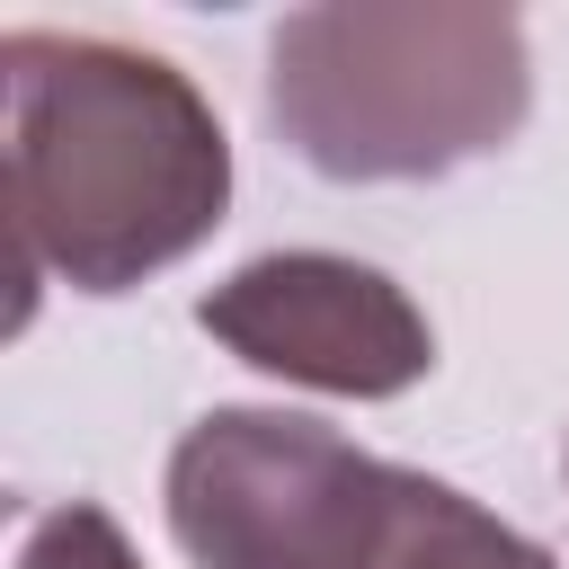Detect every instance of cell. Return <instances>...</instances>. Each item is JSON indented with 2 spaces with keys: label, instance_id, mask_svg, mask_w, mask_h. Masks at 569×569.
<instances>
[{
  "label": "cell",
  "instance_id": "obj_1",
  "mask_svg": "<svg viewBox=\"0 0 569 569\" xmlns=\"http://www.w3.org/2000/svg\"><path fill=\"white\" fill-rule=\"evenodd\" d=\"M0 204L18 284L133 293L213 240L231 133L178 62L18 27L0 36Z\"/></svg>",
  "mask_w": 569,
  "mask_h": 569
},
{
  "label": "cell",
  "instance_id": "obj_2",
  "mask_svg": "<svg viewBox=\"0 0 569 569\" xmlns=\"http://www.w3.org/2000/svg\"><path fill=\"white\" fill-rule=\"evenodd\" d=\"M533 116L525 18L489 0H338L293 9L267 44L276 142L338 178H445Z\"/></svg>",
  "mask_w": 569,
  "mask_h": 569
},
{
  "label": "cell",
  "instance_id": "obj_3",
  "mask_svg": "<svg viewBox=\"0 0 569 569\" xmlns=\"http://www.w3.org/2000/svg\"><path fill=\"white\" fill-rule=\"evenodd\" d=\"M418 471L302 409H204L169 453V533L196 569H382Z\"/></svg>",
  "mask_w": 569,
  "mask_h": 569
},
{
  "label": "cell",
  "instance_id": "obj_4",
  "mask_svg": "<svg viewBox=\"0 0 569 569\" xmlns=\"http://www.w3.org/2000/svg\"><path fill=\"white\" fill-rule=\"evenodd\" d=\"M196 329L240 365L302 391H338V400H400L409 382L436 373L427 311L382 267L338 249H267L231 267L196 302Z\"/></svg>",
  "mask_w": 569,
  "mask_h": 569
},
{
  "label": "cell",
  "instance_id": "obj_5",
  "mask_svg": "<svg viewBox=\"0 0 569 569\" xmlns=\"http://www.w3.org/2000/svg\"><path fill=\"white\" fill-rule=\"evenodd\" d=\"M382 569H560L533 533H516L507 516H489L480 498H462L453 480H427L418 471V498H409V525L391 542Z\"/></svg>",
  "mask_w": 569,
  "mask_h": 569
},
{
  "label": "cell",
  "instance_id": "obj_6",
  "mask_svg": "<svg viewBox=\"0 0 569 569\" xmlns=\"http://www.w3.org/2000/svg\"><path fill=\"white\" fill-rule=\"evenodd\" d=\"M18 569H142V551L124 542V525L98 498H62V507H44L27 525Z\"/></svg>",
  "mask_w": 569,
  "mask_h": 569
},
{
  "label": "cell",
  "instance_id": "obj_7",
  "mask_svg": "<svg viewBox=\"0 0 569 569\" xmlns=\"http://www.w3.org/2000/svg\"><path fill=\"white\" fill-rule=\"evenodd\" d=\"M560 471H569V445H560Z\"/></svg>",
  "mask_w": 569,
  "mask_h": 569
}]
</instances>
